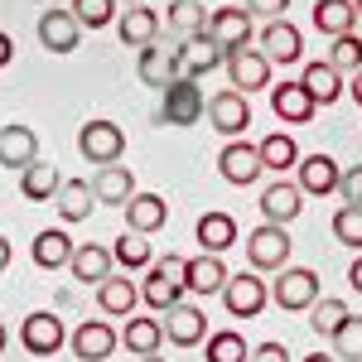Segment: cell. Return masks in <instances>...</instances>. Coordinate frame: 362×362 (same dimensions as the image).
Segmentation results:
<instances>
[{
    "label": "cell",
    "instance_id": "cell-1",
    "mask_svg": "<svg viewBox=\"0 0 362 362\" xmlns=\"http://www.w3.org/2000/svg\"><path fill=\"white\" fill-rule=\"evenodd\" d=\"M184 295H189V285H184V256H160L150 271H145V280H140V300L150 309H160V314H169L174 305H184Z\"/></svg>",
    "mask_w": 362,
    "mask_h": 362
},
{
    "label": "cell",
    "instance_id": "cell-2",
    "mask_svg": "<svg viewBox=\"0 0 362 362\" xmlns=\"http://www.w3.org/2000/svg\"><path fill=\"white\" fill-rule=\"evenodd\" d=\"M78 155H83L87 165L107 169V165H121V155H126V131L116 126V121H87L83 131H78Z\"/></svg>",
    "mask_w": 362,
    "mask_h": 362
},
{
    "label": "cell",
    "instance_id": "cell-3",
    "mask_svg": "<svg viewBox=\"0 0 362 362\" xmlns=\"http://www.w3.org/2000/svg\"><path fill=\"white\" fill-rule=\"evenodd\" d=\"M271 300H276L285 314L314 309L319 305V271H309V266H285V271H276V280H271Z\"/></svg>",
    "mask_w": 362,
    "mask_h": 362
},
{
    "label": "cell",
    "instance_id": "cell-4",
    "mask_svg": "<svg viewBox=\"0 0 362 362\" xmlns=\"http://www.w3.org/2000/svg\"><path fill=\"white\" fill-rule=\"evenodd\" d=\"M290 232L276 223H261V227H251L247 232V261H251V271H285L290 266Z\"/></svg>",
    "mask_w": 362,
    "mask_h": 362
},
{
    "label": "cell",
    "instance_id": "cell-5",
    "mask_svg": "<svg viewBox=\"0 0 362 362\" xmlns=\"http://www.w3.org/2000/svg\"><path fill=\"white\" fill-rule=\"evenodd\" d=\"M223 305L232 319H256L261 309L271 305V285L256 276V271H237V276H227L223 285Z\"/></svg>",
    "mask_w": 362,
    "mask_h": 362
},
{
    "label": "cell",
    "instance_id": "cell-6",
    "mask_svg": "<svg viewBox=\"0 0 362 362\" xmlns=\"http://www.w3.org/2000/svg\"><path fill=\"white\" fill-rule=\"evenodd\" d=\"M208 112V102H203V92H198V78H179V83L165 87V102H160V121L165 126H198Z\"/></svg>",
    "mask_w": 362,
    "mask_h": 362
},
{
    "label": "cell",
    "instance_id": "cell-7",
    "mask_svg": "<svg viewBox=\"0 0 362 362\" xmlns=\"http://www.w3.org/2000/svg\"><path fill=\"white\" fill-rule=\"evenodd\" d=\"M20 343H25V353H34V358H54L58 348L68 343L63 319H58L54 309H34L25 324H20Z\"/></svg>",
    "mask_w": 362,
    "mask_h": 362
},
{
    "label": "cell",
    "instance_id": "cell-8",
    "mask_svg": "<svg viewBox=\"0 0 362 362\" xmlns=\"http://www.w3.org/2000/svg\"><path fill=\"white\" fill-rule=\"evenodd\" d=\"M208 121H213V131L227 140H237L242 131H251V102L242 97V92H213L208 97Z\"/></svg>",
    "mask_w": 362,
    "mask_h": 362
},
{
    "label": "cell",
    "instance_id": "cell-9",
    "mask_svg": "<svg viewBox=\"0 0 362 362\" xmlns=\"http://www.w3.org/2000/svg\"><path fill=\"white\" fill-rule=\"evenodd\" d=\"M208 39L227 54H237V49H247L251 44V15L247 10H237V5H223V10H213L208 15Z\"/></svg>",
    "mask_w": 362,
    "mask_h": 362
},
{
    "label": "cell",
    "instance_id": "cell-10",
    "mask_svg": "<svg viewBox=\"0 0 362 362\" xmlns=\"http://www.w3.org/2000/svg\"><path fill=\"white\" fill-rule=\"evenodd\" d=\"M218 169H223L227 184H237V189H247V184H256V179L266 174L261 150H256V145H247V140H227L223 155H218Z\"/></svg>",
    "mask_w": 362,
    "mask_h": 362
},
{
    "label": "cell",
    "instance_id": "cell-11",
    "mask_svg": "<svg viewBox=\"0 0 362 362\" xmlns=\"http://www.w3.org/2000/svg\"><path fill=\"white\" fill-rule=\"evenodd\" d=\"M227 78H232V92H266L271 87V58L266 54H251V49H237V54H227Z\"/></svg>",
    "mask_w": 362,
    "mask_h": 362
},
{
    "label": "cell",
    "instance_id": "cell-12",
    "mask_svg": "<svg viewBox=\"0 0 362 362\" xmlns=\"http://www.w3.org/2000/svg\"><path fill=\"white\" fill-rule=\"evenodd\" d=\"M300 213H305V194H300V184L276 179V184H266V189H261V218H266V223L290 227Z\"/></svg>",
    "mask_w": 362,
    "mask_h": 362
},
{
    "label": "cell",
    "instance_id": "cell-13",
    "mask_svg": "<svg viewBox=\"0 0 362 362\" xmlns=\"http://www.w3.org/2000/svg\"><path fill=\"white\" fill-rule=\"evenodd\" d=\"M160 15L150 10V5H126L121 15H116V34H121V44L126 49H150V44H160Z\"/></svg>",
    "mask_w": 362,
    "mask_h": 362
},
{
    "label": "cell",
    "instance_id": "cell-14",
    "mask_svg": "<svg viewBox=\"0 0 362 362\" xmlns=\"http://www.w3.org/2000/svg\"><path fill=\"white\" fill-rule=\"evenodd\" d=\"M68 348H73L78 362H107L121 348V334H116L112 324H78L73 338H68Z\"/></svg>",
    "mask_w": 362,
    "mask_h": 362
},
{
    "label": "cell",
    "instance_id": "cell-15",
    "mask_svg": "<svg viewBox=\"0 0 362 362\" xmlns=\"http://www.w3.org/2000/svg\"><path fill=\"white\" fill-rule=\"evenodd\" d=\"M136 73H140V83L155 87V92H165L169 83H179V78H184V68H179V54H174V49H165V44H150V49H140Z\"/></svg>",
    "mask_w": 362,
    "mask_h": 362
},
{
    "label": "cell",
    "instance_id": "cell-16",
    "mask_svg": "<svg viewBox=\"0 0 362 362\" xmlns=\"http://www.w3.org/2000/svg\"><path fill=\"white\" fill-rule=\"evenodd\" d=\"M83 39V25L73 20V10H44L39 15V44L49 54H73Z\"/></svg>",
    "mask_w": 362,
    "mask_h": 362
},
{
    "label": "cell",
    "instance_id": "cell-17",
    "mask_svg": "<svg viewBox=\"0 0 362 362\" xmlns=\"http://www.w3.org/2000/svg\"><path fill=\"white\" fill-rule=\"evenodd\" d=\"M300 174H295V184H300V194H314V198H329L338 194V184H343V169L329 160V155H305L300 160Z\"/></svg>",
    "mask_w": 362,
    "mask_h": 362
},
{
    "label": "cell",
    "instance_id": "cell-18",
    "mask_svg": "<svg viewBox=\"0 0 362 362\" xmlns=\"http://www.w3.org/2000/svg\"><path fill=\"white\" fill-rule=\"evenodd\" d=\"M184 285H189V295H223V285H227L223 256H213V251L184 256Z\"/></svg>",
    "mask_w": 362,
    "mask_h": 362
},
{
    "label": "cell",
    "instance_id": "cell-19",
    "mask_svg": "<svg viewBox=\"0 0 362 362\" xmlns=\"http://www.w3.org/2000/svg\"><path fill=\"white\" fill-rule=\"evenodd\" d=\"M261 54L271 58V68L276 63H300L305 58V34L290 25V20H276V25L261 29Z\"/></svg>",
    "mask_w": 362,
    "mask_h": 362
},
{
    "label": "cell",
    "instance_id": "cell-20",
    "mask_svg": "<svg viewBox=\"0 0 362 362\" xmlns=\"http://www.w3.org/2000/svg\"><path fill=\"white\" fill-rule=\"evenodd\" d=\"M92 194H97V203H107V208H126L136 198V169H126V165L97 169L92 174Z\"/></svg>",
    "mask_w": 362,
    "mask_h": 362
},
{
    "label": "cell",
    "instance_id": "cell-21",
    "mask_svg": "<svg viewBox=\"0 0 362 362\" xmlns=\"http://www.w3.org/2000/svg\"><path fill=\"white\" fill-rule=\"evenodd\" d=\"M179 68H184V78H203V73H213V68H223L227 58L223 49L208 39V34H194V39H179Z\"/></svg>",
    "mask_w": 362,
    "mask_h": 362
},
{
    "label": "cell",
    "instance_id": "cell-22",
    "mask_svg": "<svg viewBox=\"0 0 362 362\" xmlns=\"http://www.w3.org/2000/svg\"><path fill=\"white\" fill-rule=\"evenodd\" d=\"M165 338L174 348H198L203 338H208V319H203V309L198 305H174L165 319Z\"/></svg>",
    "mask_w": 362,
    "mask_h": 362
},
{
    "label": "cell",
    "instance_id": "cell-23",
    "mask_svg": "<svg viewBox=\"0 0 362 362\" xmlns=\"http://www.w3.org/2000/svg\"><path fill=\"white\" fill-rule=\"evenodd\" d=\"M300 87H305L309 97H314V107H329L338 102L348 87H343V73H338L329 58H319V63H305V73H300Z\"/></svg>",
    "mask_w": 362,
    "mask_h": 362
},
{
    "label": "cell",
    "instance_id": "cell-24",
    "mask_svg": "<svg viewBox=\"0 0 362 362\" xmlns=\"http://www.w3.org/2000/svg\"><path fill=\"white\" fill-rule=\"evenodd\" d=\"M39 160V136L29 126H0V169H29Z\"/></svg>",
    "mask_w": 362,
    "mask_h": 362
},
{
    "label": "cell",
    "instance_id": "cell-25",
    "mask_svg": "<svg viewBox=\"0 0 362 362\" xmlns=\"http://www.w3.org/2000/svg\"><path fill=\"white\" fill-rule=\"evenodd\" d=\"M271 112L285 121V126H305V121H314V97H309L300 83H280V87H271Z\"/></svg>",
    "mask_w": 362,
    "mask_h": 362
},
{
    "label": "cell",
    "instance_id": "cell-26",
    "mask_svg": "<svg viewBox=\"0 0 362 362\" xmlns=\"http://www.w3.org/2000/svg\"><path fill=\"white\" fill-rule=\"evenodd\" d=\"M198 247L213 251V256H223L227 247H237V218L232 213H223V208H208L203 218H198Z\"/></svg>",
    "mask_w": 362,
    "mask_h": 362
},
{
    "label": "cell",
    "instance_id": "cell-27",
    "mask_svg": "<svg viewBox=\"0 0 362 362\" xmlns=\"http://www.w3.org/2000/svg\"><path fill=\"white\" fill-rule=\"evenodd\" d=\"M314 29H319L324 39L358 34V10H353V0H314Z\"/></svg>",
    "mask_w": 362,
    "mask_h": 362
},
{
    "label": "cell",
    "instance_id": "cell-28",
    "mask_svg": "<svg viewBox=\"0 0 362 362\" xmlns=\"http://www.w3.org/2000/svg\"><path fill=\"white\" fill-rule=\"evenodd\" d=\"M169 223V203L160 194H136L126 203V232H140V237H150V232H160Z\"/></svg>",
    "mask_w": 362,
    "mask_h": 362
},
{
    "label": "cell",
    "instance_id": "cell-29",
    "mask_svg": "<svg viewBox=\"0 0 362 362\" xmlns=\"http://www.w3.org/2000/svg\"><path fill=\"white\" fill-rule=\"evenodd\" d=\"M112 266H116V256L112 247H73V261H68V271H73V280L78 285H102V280L112 276Z\"/></svg>",
    "mask_w": 362,
    "mask_h": 362
},
{
    "label": "cell",
    "instance_id": "cell-30",
    "mask_svg": "<svg viewBox=\"0 0 362 362\" xmlns=\"http://www.w3.org/2000/svg\"><path fill=\"white\" fill-rule=\"evenodd\" d=\"M97 305L102 314H112V319H131L140 305V285H131V276H107L97 285Z\"/></svg>",
    "mask_w": 362,
    "mask_h": 362
},
{
    "label": "cell",
    "instance_id": "cell-31",
    "mask_svg": "<svg viewBox=\"0 0 362 362\" xmlns=\"http://www.w3.org/2000/svg\"><path fill=\"white\" fill-rule=\"evenodd\" d=\"M160 343H165V324L150 319V314H131V324L121 329V348L136 353V358H155Z\"/></svg>",
    "mask_w": 362,
    "mask_h": 362
},
{
    "label": "cell",
    "instance_id": "cell-32",
    "mask_svg": "<svg viewBox=\"0 0 362 362\" xmlns=\"http://www.w3.org/2000/svg\"><path fill=\"white\" fill-rule=\"evenodd\" d=\"M92 203H97L92 179H63V189L54 194V208H58L63 223H87L92 218Z\"/></svg>",
    "mask_w": 362,
    "mask_h": 362
},
{
    "label": "cell",
    "instance_id": "cell-33",
    "mask_svg": "<svg viewBox=\"0 0 362 362\" xmlns=\"http://www.w3.org/2000/svg\"><path fill=\"white\" fill-rule=\"evenodd\" d=\"M73 237L63 232V227H44L39 237H34V266L39 271H63L68 261H73Z\"/></svg>",
    "mask_w": 362,
    "mask_h": 362
},
{
    "label": "cell",
    "instance_id": "cell-34",
    "mask_svg": "<svg viewBox=\"0 0 362 362\" xmlns=\"http://www.w3.org/2000/svg\"><path fill=\"white\" fill-rule=\"evenodd\" d=\"M58 189H63V174H58V165H49V160H34L29 169H20V194H25L29 203H44V198H54Z\"/></svg>",
    "mask_w": 362,
    "mask_h": 362
},
{
    "label": "cell",
    "instance_id": "cell-35",
    "mask_svg": "<svg viewBox=\"0 0 362 362\" xmlns=\"http://www.w3.org/2000/svg\"><path fill=\"white\" fill-rule=\"evenodd\" d=\"M112 256H116L121 271H150V266H155V251H150V242H145L140 232H121Z\"/></svg>",
    "mask_w": 362,
    "mask_h": 362
},
{
    "label": "cell",
    "instance_id": "cell-36",
    "mask_svg": "<svg viewBox=\"0 0 362 362\" xmlns=\"http://www.w3.org/2000/svg\"><path fill=\"white\" fill-rule=\"evenodd\" d=\"M256 150H261V165H266V169H295V165H300V145H295L290 131H271Z\"/></svg>",
    "mask_w": 362,
    "mask_h": 362
},
{
    "label": "cell",
    "instance_id": "cell-37",
    "mask_svg": "<svg viewBox=\"0 0 362 362\" xmlns=\"http://www.w3.org/2000/svg\"><path fill=\"white\" fill-rule=\"evenodd\" d=\"M169 29H174L179 39L208 34V10H203V0H174V5H169Z\"/></svg>",
    "mask_w": 362,
    "mask_h": 362
},
{
    "label": "cell",
    "instance_id": "cell-38",
    "mask_svg": "<svg viewBox=\"0 0 362 362\" xmlns=\"http://www.w3.org/2000/svg\"><path fill=\"white\" fill-rule=\"evenodd\" d=\"M348 314H353V309L343 305V300H324V295H319V305L309 309V329H314V334L324 338H334L338 329H343V324H348Z\"/></svg>",
    "mask_w": 362,
    "mask_h": 362
},
{
    "label": "cell",
    "instance_id": "cell-39",
    "mask_svg": "<svg viewBox=\"0 0 362 362\" xmlns=\"http://www.w3.org/2000/svg\"><path fill=\"white\" fill-rule=\"evenodd\" d=\"M208 362H251L247 338L237 334V329H218V334H208Z\"/></svg>",
    "mask_w": 362,
    "mask_h": 362
},
{
    "label": "cell",
    "instance_id": "cell-40",
    "mask_svg": "<svg viewBox=\"0 0 362 362\" xmlns=\"http://www.w3.org/2000/svg\"><path fill=\"white\" fill-rule=\"evenodd\" d=\"M73 20L83 29H107L116 25V0H73Z\"/></svg>",
    "mask_w": 362,
    "mask_h": 362
},
{
    "label": "cell",
    "instance_id": "cell-41",
    "mask_svg": "<svg viewBox=\"0 0 362 362\" xmlns=\"http://www.w3.org/2000/svg\"><path fill=\"white\" fill-rule=\"evenodd\" d=\"M334 358L338 362H362V314H348V324L334 334Z\"/></svg>",
    "mask_w": 362,
    "mask_h": 362
},
{
    "label": "cell",
    "instance_id": "cell-42",
    "mask_svg": "<svg viewBox=\"0 0 362 362\" xmlns=\"http://www.w3.org/2000/svg\"><path fill=\"white\" fill-rule=\"evenodd\" d=\"M329 63H334L338 73H358L362 68V34H343V39H334Z\"/></svg>",
    "mask_w": 362,
    "mask_h": 362
},
{
    "label": "cell",
    "instance_id": "cell-43",
    "mask_svg": "<svg viewBox=\"0 0 362 362\" xmlns=\"http://www.w3.org/2000/svg\"><path fill=\"white\" fill-rule=\"evenodd\" d=\"M334 237L343 242V247H358L362 251V208H338L334 213Z\"/></svg>",
    "mask_w": 362,
    "mask_h": 362
},
{
    "label": "cell",
    "instance_id": "cell-44",
    "mask_svg": "<svg viewBox=\"0 0 362 362\" xmlns=\"http://www.w3.org/2000/svg\"><path fill=\"white\" fill-rule=\"evenodd\" d=\"M338 194H343V203H348V208H362V165L358 169H343Z\"/></svg>",
    "mask_w": 362,
    "mask_h": 362
},
{
    "label": "cell",
    "instance_id": "cell-45",
    "mask_svg": "<svg viewBox=\"0 0 362 362\" xmlns=\"http://www.w3.org/2000/svg\"><path fill=\"white\" fill-rule=\"evenodd\" d=\"M285 10H290V0H247V15H266L271 25H276Z\"/></svg>",
    "mask_w": 362,
    "mask_h": 362
},
{
    "label": "cell",
    "instance_id": "cell-46",
    "mask_svg": "<svg viewBox=\"0 0 362 362\" xmlns=\"http://www.w3.org/2000/svg\"><path fill=\"white\" fill-rule=\"evenodd\" d=\"M251 362H290V348L285 343H261V348H251Z\"/></svg>",
    "mask_w": 362,
    "mask_h": 362
},
{
    "label": "cell",
    "instance_id": "cell-47",
    "mask_svg": "<svg viewBox=\"0 0 362 362\" xmlns=\"http://www.w3.org/2000/svg\"><path fill=\"white\" fill-rule=\"evenodd\" d=\"M10 58H15V39H10V34H0V68H5Z\"/></svg>",
    "mask_w": 362,
    "mask_h": 362
},
{
    "label": "cell",
    "instance_id": "cell-48",
    "mask_svg": "<svg viewBox=\"0 0 362 362\" xmlns=\"http://www.w3.org/2000/svg\"><path fill=\"white\" fill-rule=\"evenodd\" d=\"M348 285H353V290H358V295H362V256H358V261H353V266H348Z\"/></svg>",
    "mask_w": 362,
    "mask_h": 362
},
{
    "label": "cell",
    "instance_id": "cell-49",
    "mask_svg": "<svg viewBox=\"0 0 362 362\" xmlns=\"http://www.w3.org/2000/svg\"><path fill=\"white\" fill-rule=\"evenodd\" d=\"M348 97H353V102H358V107H362V68H358V73H353V83H348Z\"/></svg>",
    "mask_w": 362,
    "mask_h": 362
},
{
    "label": "cell",
    "instance_id": "cell-50",
    "mask_svg": "<svg viewBox=\"0 0 362 362\" xmlns=\"http://www.w3.org/2000/svg\"><path fill=\"white\" fill-rule=\"evenodd\" d=\"M10 256H15V251H10V237H0V271L10 266Z\"/></svg>",
    "mask_w": 362,
    "mask_h": 362
},
{
    "label": "cell",
    "instance_id": "cell-51",
    "mask_svg": "<svg viewBox=\"0 0 362 362\" xmlns=\"http://www.w3.org/2000/svg\"><path fill=\"white\" fill-rule=\"evenodd\" d=\"M305 362H338V358H334V353H309Z\"/></svg>",
    "mask_w": 362,
    "mask_h": 362
},
{
    "label": "cell",
    "instance_id": "cell-52",
    "mask_svg": "<svg viewBox=\"0 0 362 362\" xmlns=\"http://www.w3.org/2000/svg\"><path fill=\"white\" fill-rule=\"evenodd\" d=\"M5 343H10V334H5V324H0V353H5Z\"/></svg>",
    "mask_w": 362,
    "mask_h": 362
},
{
    "label": "cell",
    "instance_id": "cell-53",
    "mask_svg": "<svg viewBox=\"0 0 362 362\" xmlns=\"http://www.w3.org/2000/svg\"><path fill=\"white\" fill-rule=\"evenodd\" d=\"M353 10H358V20H362V0H353Z\"/></svg>",
    "mask_w": 362,
    "mask_h": 362
},
{
    "label": "cell",
    "instance_id": "cell-54",
    "mask_svg": "<svg viewBox=\"0 0 362 362\" xmlns=\"http://www.w3.org/2000/svg\"><path fill=\"white\" fill-rule=\"evenodd\" d=\"M140 362H165V358H160V353H155V358H140Z\"/></svg>",
    "mask_w": 362,
    "mask_h": 362
},
{
    "label": "cell",
    "instance_id": "cell-55",
    "mask_svg": "<svg viewBox=\"0 0 362 362\" xmlns=\"http://www.w3.org/2000/svg\"><path fill=\"white\" fill-rule=\"evenodd\" d=\"M121 5H145V0H121Z\"/></svg>",
    "mask_w": 362,
    "mask_h": 362
}]
</instances>
